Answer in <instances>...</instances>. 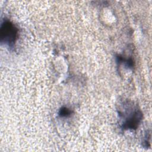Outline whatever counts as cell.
<instances>
[{
	"label": "cell",
	"instance_id": "obj_1",
	"mask_svg": "<svg viewBox=\"0 0 152 152\" xmlns=\"http://www.w3.org/2000/svg\"><path fill=\"white\" fill-rule=\"evenodd\" d=\"M18 30L11 21L5 20L1 25L0 38L1 43L12 47L18 37Z\"/></svg>",
	"mask_w": 152,
	"mask_h": 152
},
{
	"label": "cell",
	"instance_id": "obj_2",
	"mask_svg": "<svg viewBox=\"0 0 152 152\" xmlns=\"http://www.w3.org/2000/svg\"><path fill=\"white\" fill-rule=\"evenodd\" d=\"M119 115L123 116L124 121L122 123V128L124 130L137 129L142 119V112L140 109L135 107L131 110Z\"/></svg>",
	"mask_w": 152,
	"mask_h": 152
},
{
	"label": "cell",
	"instance_id": "obj_3",
	"mask_svg": "<svg viewBox=\"0 0 152 152\" xmlns=\"http://www.w3.org/2000/svg\"><path fill=\"white\" fill-rule=\"evenodd\" d=\"M72 113V111L67 107H61L58 112V115L61 118H66L69 116Z\"/></svg>",
	"mask_w": 152,
	"mask_h": 152
}]
</instances>
